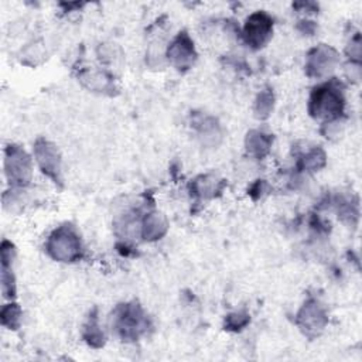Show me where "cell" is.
<instances>
[{"label":"cell","instance_id":"cell-1","mask_svg":"<svg viewBox=\"0 0 362 362\" xmlns=\"http://www.w3.org/2000/svg\"><path fill=\"white\" fill-rule=\"evenodd\" d=\"M344 109L345 99L337 82H325L313 89L308 100V113L311 117L334 122L344 115Z\"/></svg>","mask_w":362,"mask_h":362},{"label":"cell","instance_id":"cell-2","mask_svg":"<svg viewBox=\"0 0 362 362\" xmlns=\"http://www.w3.org/2000/svg\"><path fill=\"white\" fill-rule=\"evenodd\" d=\"M45 250L51 259L62 263L76 262L83 255L81 238L71 223H62L49 233Z\"/></svg>","mask_w":362,"mask_h":362},{"label":"cell","instance_id":"cell-3","mask_svg":"<svg viewBox=\"0 0 362 362\" xmlns=\"http://www.w3.org/2000/svg\"><path fill=\"white\" fill-rule=\"evenodd\" d=\"M148 327L147 314L136 301L119 304L113 311V328L123 341H137Z\"/></svg>","mask_w":362,"mask_h":362},{"label":"cell","instance_id":"cell-4","mask_svg":"<svg viewBox=\"0 0 362 362\" xmlns=\"http://www.w3.org/2000/svg\"><path fill=\"white\" fill-rule=\"evenodd\" d=\"M4 174L8 184L16 188L27 187L31 182L33 161L23 147L8 144L4 148Z\"/></svg>","mask_w":362,"mask_h":362},{"label":"cell","instance_id":"cell-5","mask_svg":"<svg viewBox=\"0 0 362 362\" xmlns=\"http://www.w3.org/2000/svg\"><path fill=\"white\" fill-rule=\"evenodd\" d=\"M34 157L42 171L55 185L62 188V167L61 154L57 146L47 139H37L34 143Z\"/></svg>","mask_w":362,"mask_h":362},{"label":"cell","instance_id":"cell-6","mask_svg":"<svg viewBox=\"0 0 362 362\" xmlns=\"http://www.w3.org/2000/svg\"><path fill=\"white\" fill-rule=\"evenodd\" d=\"M273 18L266 11L252 13L243 25L242 37L243 41L253 49H260L272 38Z\"/></svg>","mask_w":362,"mask_h":362},{"label":"cell","instance_id":"cell-7","mask_svg":"<svg viewBox=\"0 0 362 362\" xmlns=\"http://www.w3.org/2000/svg\"><path fill=\"white\" fill-rule=\"evenodd\" d=\"M328 322V315L324 307L320 304L317 298H308L296 315V324L300 331L308 337L314 338L322 332Z\"/></svg>","mask_w":362,"mask_h":362},{"label":"cell","instance_id":"cell-8","mask_svg":"<svg viewBox=\"0 0 362 362\" xmlns=\"http://www.w3.org/2000/svg\"><path fill=\"white\" fill-rule=\"evenodd\" d=\"M339 62L338 52L325 44L311 48L305 58V75L308 78H324L331 74Z\"/></svg>","mask_w":362,"mask_h":362},{"label":"cell","instance_id":"cell-9","mask_svg":"<svg viewBox=\"0 0 362 362\" xmlns=\"http://www.w3.org/2000/svg\"><path fill=\"white\" fill-rule=\"evenodd\" d=\"M170 62L181 72L188 71L197 61V51L194 41L187 31H180L167 48Z\"/></svg>","mask_w":362,"mask_h":362},{"label":"cell","instance_id":"cell-10","mask_svg":"<svg viewBox=\"0 0 362 362\" xmlns=\"http://www.w3.org/2000/svg\"><path fill=\"white\" fill-rule=\"evenodd\" d=\"M16 256L14 245L4 239L0 246V260H1V291L6 298L14 300L17 296L16 276L13 273V259Z\"/></svg>","mask_w":362,"mask_h":362},{"label":"cell","instance_id":"cell-11","mask_svg":"<svg viewBox=\"0 0 362 362\" xmlns=\"http://www.w3.org/2000/svg\"><path fill=\"white\" fill-rule=\"evenodd\" d=\"M225 185H226V181L223 180L216 181L214 175L205 174L192 180L188 184V189H189V194L199 201L204 198L206 199V198H214L216 195H221Z\"/></svg>","mask_w":362,"mask_h":362},{"label":"cell","instance_id":"cell-12","mask_svg":"<svg viewBox=\"0 0 362 362\" xmlns=\"http://www.w3.org/2000/svg\"><path fill=\"white\" fill-rule=\"evenodd\" d=\"M167 230H168V222L163 214L157 211H151L143 216L141 225H140V236L143 238V240H147V242L158 240L167 233Z\"/></svg>","mask_w":362,"mask_h":362},{"label":"cell","instance_id":"cell-13","mask_svg":"<svg viewBox=\"0 0 362 362\" xmlns=\"http://www.w3.org/2000/svg\"><path fill=\"white\" fill-rule=\"evenodd\" d=\"M272 144H273V134L264 133L262 130H249L245 137L246 151L257 160L264 158L270 153Z\"/></svg>","mask_w":362,"mask_h":362},{"label":"cell","instance_id":"cell-14","mask_svg":"<svg viewBox=\"0 0 362 362\" xmlns=\"http://www.w3.org/2000/svg\"><path fill=\"white\" fill-rule=\"evenodd\" d=\"M82 338L89 346H92L95 349L102 348L106 342L105 334H103V331L99 325V317H98V308L96 307L92 308V311L88 315L86 322L83 324Z\"/></svg>","mask_w":362,"mask_h":362},{"label":"cell","instance_id":"cell-15","mask_svg":"<svg viewBox=\"0 0 362 362\" xmlns=\"http://www.w3.org/2000/svg\"><path fill=\"white\" fill-rule=\"evenodd\" d=\"M327 164V154L321 147H313L307 153H304L297 161L298 171L314 173L325 167Z\"/></svg>","mask_w":362,"mask_h":362},{"label":"cell","instance_id":"cell-16","mask_svg":"<svg viewBox=\"0 0 362 362\" xmlns=\"http://www.w3.org/2000/svg\"><path fill=\"white\" fill-rule=\"evenodd\" d=\"M274 107V92L270 86L262 89L255 100V115L257 119L264 120L267 119Z\"/></svg>","mask_w":362,"mask_h":362},{"label":"cell","instance_id":"cell-17","mask_svg":"<svg viewBox=\"0 0 362 362\" xmlns=\"http://www.w3.org/2000/svg\"><path fill=\"white\" fill-rule=\"evenodd\" d=\"M81 79L86 83L88 88L93 89V90H99V92H107V90H113L115 85L113 81L109 75H106L105 72H86L85 75H81Z\"/></svg>","mask_w":362,"mask_h":362},{"label":"cell","instance_id":"cell-18","mask_svg":"<svg viewBox=\"0 0 362 362\" xmlns=\"http://www.w3.org/2000/svg\"><path fill=\"white\" fill-rule=\"evenodd\" d=\"M21 307L17 303H8L6 305H3L1 313H0V321L1 325L8 328V329H18L20 324H21Z\"/></svg>","mask_w":362,"mask_h":362},{"label":"cell","instance_id":"cell-19","mask_svg":"<svg viewBox=\"0 0 362 362\" xmlns=\"http://www.w3.org/2000/svg\"><path fill=\"white\" fill-rule=\"evenodd\" d=\"M250 322V315L246 311H235L225 317L223 327L226 331L238 332L242 331Z\"/></svg>","mask_w":362,"mask_h":362},{"label":"cell","instance_id":"cell-20","mask_svg":"<svg viewBox=\"0 0 362 362\" xmlns=\"http://www.w3.org/2000/svg\"><path fill=\"white\" fill-rule=\"evenodd\" d=\"M270 189L269 184L266 180H256L247 189V194L249 197L253 199V201H257L260 199L264 194H267V191Z\"/></svg>","mask_w":362,"mask_h":362},{"label":"cell","instance_id":"cell-21","mask_svg":"<svg viewBox=\"0 0 362 362\" xmlns=\"http://www.w3.org/2000/svg\"><path fill=\"white\" fill-rule=\"evenodd\" d=\"M297 28H298L303 34L313 35L314 31H315V23H314V21H305V20H303V21H300V23L297 24Z\"/></svg>","mask_w":362,"mask_h":362}]
</instances>
